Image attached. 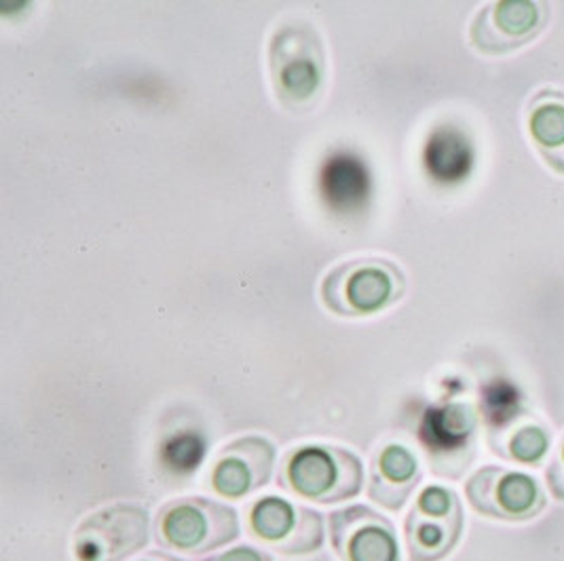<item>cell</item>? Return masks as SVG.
Masks as SVG:
<instances>
[{
	"label": "cell",
	"mask_w": 564,
	"mask_h": 561,
	"mask_svg": "<svg viewBox=\"0 0 564 561\" xmlns=\"http://www.w3.org/2000/svg\"><path fill=\"white\" fill-rule=\"evenodd\" d=\"M154 535L163 547L202 556L239 538L237 510L209 498H178L156 513Z\"/></svg>",
	"instance_id": "obj_1"
},
{
	"label": "cell",
	"mask_w": 564,
	"mask_h": 561,
	"mask_svg": "<svg viewBox=\"0 0 564 561\" xmlns=\"http://www.w3.org/2000/svg\"><path fill=\"white\" fill-rule=\"evenodd\" d=\"M282 480L285 487L307 501L334 505L358 496L364 466L345 448L303 446L285 459Z\"/></svg>",
	"instance_id": "obj_2"
},
{
	"label": "cell",
	"mask_w": 564,
	"mask_h": 561,
	"mask_svg": "<svg viewBox=\"0 0 564 561\" xmlns=\"http://www.w3.org/2000/svg\"><path fill=\"white\" fill-rule=\"evenodd\" d=\"M404 292V277L386 260H351L324 280L326 307L347 317L375 315L393 305Z\"/></svg>",
	"instance_id": "obj_3"
},
{
	"label": "cell",
	"mask_w": 564,
	"mask_h": 561,
	"mask_svg": "<svg viewBox=\"0 0 564 561\" xmlns=\"http://www.w3.org/2000/svg\"><path fill=\"white\" fill-rule=\"evenodd\" d=\"M151 538V515L135 503H117L91 513L78 524V561H126L142 551Z\"/></svg>",
	"instance_id": "obj_4"
},
{
	"label": "cell",
	"mask_w": 564,
	"mask_h": 561,
	"mask_svg": "<svg viewBox=\"0 0 564 561\" xmlns=\"http://www.w3.org/2000/svg\"><path fill=\"white\" fill-rule=\"evenodd\" d=\"M463 528V510L455 492L430 485L421 492L406 517V544L412 561H437L457 544Z\"/></svg>",
	"instance_id": "obj_5"
},
{
	"label": "cell",
	"mask_w": 564,
	"mask_h": 561,
	"mask_svg": "<svg viewBox=\"0 0 564 561\" xmlns=\"http://www.w3.org/2000/svg\"><path fill=\"white\" fill-rule=\"evenodd\" d=\"M250 530L283 556H307L324 544V517L282 496H264L250 509Z\"/></svg>",
	"instance_id": "obj_6"
},
{
	"label": "cell",
	"mask_w": 564,
	"mask_h": 561,
	"mask_svg": "<svg viewBox=\"0 0 564 561\" xmlns=\"http://www.w3.org/2000/svg\"><path fill=\"white\" fill-rule=\"evenodd\" d=\"M330 538L343 561H400L393 524L366 505L334 510Z\"/></svg>",
	"instance_id": "obj_7"
},
{
	"label": "cell",
	"mask_w": 564,
	"mask_h": 561,
	"mask_svg": "<svg viewBox=\"0 0 564 561\" xmlns=\"http://www.w3.org/2000/svg\"><path fill=\"white\" fill-rule=\"evenodd\" d=\"M278 450L264 437H241L229 443L214 464L212 485L220 496L243 498L271 482Z\"/></svg>",
	"instance_id": "obj_8"
},
{
	"label": "cell",
	"mask_w": 564,
	"mask_h": 561,
	"mask_svg": "<svg viewBox=\"0 0 564 561\" xmlns=\"http://www.w3.org/2000/svg\"><path fill=\"white\" fill-rule=\"evenodd\" d=\"M467 496L480 513L503 519H524L541 509L538 482L531 475L516 471H478L467 484Z\"/></svg>",
	"instance_id": "obj_9"
},
{
	"label": "cell",
	"mask_w": 564,
	"mask_h": 561,
	"mask_svg": "<svg viewBox=\"0 0 564 561\" xmlns=\"http://www.w3.org/2000/svg\"><path fill=\"white\" fill-rule=\"evenodd\" d=\"M273 68L280 89L296 102L308 100L322 85V52L313 41L292 38V28L273 43Z\"/></svg>",
	"instance_id": "obj_10"
},
{
	"label": "cell",
	"mask_w": 564,
	"mask_h": 561,
	"mask_svg": "<svg viewBox=\"0 0 564 561\" xmlns=\"http://www.w3.org/2000/svg\"><path fill=\"white\" fill-rule=\"evenodd\" d=\"M541 26V7L527 0L490 4L474 26V43L485 52H503L531 38Z\"/></svg>",
	"instance_id": "obj_11"
},
{
	"label": "cell",
	"mask_w": 564,
	"mask_h": 561,
	"mask_svg": "<svg viewBox=\"0 0 564 561\" xmlns=\"http://www.w3.org/2000/svg\"><path fill=\"white\" fill-rule=\"evenodd\" d=\"M319 190L326 205L338 213L364 209L372 197V176L356 154H333L319 174Z\"/></svg>",
	"instance_id": "obj_12"
},
{
	"label": "cell",
	"mask_w": 564,
	"mask_h": 561,
	"mask_svg": "<svg viewBox=\"0 0 564 561\" xmlns=\"http://www.w3.org/2000/svg\"><path fill=\"white\" fill-rule=\"evenodd\" d=\"M419 484V460L400 443L386 446L372 466L370 498L383 509L400 510Z\"/></svg>",
	"instance_id": "obj_13"
},
{
	"label": "cell",
	"mask_w": 564,
	"mask_h": 561,
	"mask_svg": "<svg viewBox=\"0 0 564 561\" xmlns=\"http://www.w3.org/2000/svg\"><path fill=\"white\" fill-rule=\"evenodd\" d=\"M476 153L462 129L437 128L423 151V165L427 174L440 184H459L474 169Z\"/></svg>",
	"instance_id": "obj_14"
},
{
	"label": "cell",
	"mask_w": 564,
	"mask_h": 561,
	"mask_svg": "<svg viewBox=\"0 0 564 561\" xmlns=\"http://www.w3.org/2000/svg\"><path fill=\"white\" fill-rule=\"evenodd\" d=\"M476 411L467 404H448L432 408L421 422L423 443L437 454H453L467 448L476 431Z\"/></svg>",
	"instance_id": "obj_15"
},
{
	"label": "cell",
	"mask_w": 564,
	"mask_h": 561,
	"mask_svg": "<svg viewBox=\"0 0 564 561\" xmlns=\"http://www.w3.org/2000/svg\"><path fill=\"white\" fill-rule=\"evenodd\" d=\"M529 131L547 163L564 174V98L545 94L531 108Z\"/></svg>",
	"instance_id": "obj_16"
},
{
	"label": "cell",
	"mask_w": 564,
	"mask_h": 561,
	"mask_svg": "<svg viewBox=\"0 0 564 561\" xmlns=\"http://www.w3.org/2000/svg\"><path fill=\"white\" fill-rule=\"evenodd\" d=\"M522 409V395L512 383L499 378L492 381L482 393V411L487 416L488 425L503 427L512 422Z\"/></svg>",
	"instance_id": "obj_17"
},
{
	"label": "cell",
	"mask_w": 564,
	"mask_h": 561,
	"mask_svg": "<svg viewBox=\"0 0 564 561\" xmlns=\"http://www.w3.org/2000/svg\"><path fill=\"white\" fill-rule=\"evenodd\" d=\"M550 448V437L541 427H522L510 439V457L522 464H538Z\"/></svg>",
	"instance_id": "obj_18"
},
{
	"label": "cell",
	"mask_w": 564,
	"mask_h": 561,
	"mask_svg": "<svg viewBox=\"0 0 564 561\" xmlns=\"http://www.w3.org/2000/svg\"><path fill=\"white\" fill-rule=\"evenodd\" d=\"M165 457L176 469H195L206 457V441L199 435L182 433L167 441Z\"/></svg>",
	"instance_id": "obj_19"
},
{
	"label": "cell",
	"mask_w": 564,
	"mask_h": 561,
	"mask_svg": "<svg viewBox=\"0 0 564 561\" xmlns=\"http://www.w3.org/2000/svg\"><path fill=\"white\" fill-rule=\"evenodd\" d=\"M206 561H273L271 556H267L264 551H260L257 547L250 544H241V547H232L225 553H218L214 558H207Z\"/></svg>",
	"instance_id": "obj_20"
},
{
	"label": "cell",
	"mask_w": 564,
	"mask_h": 561,
	"mask_svg": "<svg viewBox=\"0 0 564 561\" xmlns=\"http://www.w3.org/2000/svg\"><path fill=\"white\" fill-rule=\"evenodd\" d=\"M138 561H182L178 558H174V556H167V553H161V551H154V553H149L147 558H142V560Z\"/></svg>",
	"instance_id": "obj_21"
},
{
	"label": "cell",
	"mask_w": 564,
	"mask_h": 561,
	"mask_svg": "<svg viewBox=\"0 0 564 561\" xmlns=\"http://www.w3.org/2000/svg\"><path fill=\"white\" fill-rule=\"evenodd\" d=\"M563 462H564V448H563Z\"/></svg>",
	"instance_id": "obj_22"
}]
</instances>
